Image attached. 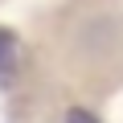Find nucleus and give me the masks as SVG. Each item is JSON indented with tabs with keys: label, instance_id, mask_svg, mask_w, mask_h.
Wrapping results in <instances>:
<instances>
[{
	"label": "nucleus",
	"instance_id": "f257e3e1",
	"mask_svg": "<svg viewBox=\"0 0 123 123\" xmlns=\"http://www.w3.org/2000/svg\"><path fill=\"white\" fill-rule=\"evenodd\" d=\"M12 78V33L0 29V82Z\"/></svg>",
	"mask_w": 123,
	"mask_h": 123
},
{
	"label": "nucleus",
	"instance_id": "f03ea898",
	"mask_svg": "<svg viewBox=\"0 0 123 123\" xmlns=\"http://www.w3.org/2000/svg\"><path fill=\"white\" fill-rule=\"evenodd\" d=\"M66 123H98L90 111H82V107H74V111H66Z\"/></svg>",
	"mask_w": 123,
	"mask_h": 123
}]
</instances>
